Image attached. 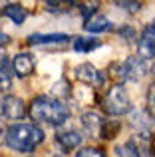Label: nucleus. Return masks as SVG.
Instances as JSON below:
<instances>
[{
  "mask_svg": "<svg viewBox=\"0 0 155 157\" xmlns=\"http://www.w3.org/2000/svg\"><path fill=\"white\" fill-rule=\"evenodd\" d=\"M104 123H105V117L101 113H97V111H84V113H81V125H84V129L88 131L89 135H93V137H100L101 135Z\"/></svg>",
  "mask_w": 155,
  "mask_h": 157,
  "instance_id": "12",
  "label": "nucleus"
},
{
  "mask_svg": "<svg viewBox=\"0 0 155 157\" xmlns=\"http://www.w3.org/2000/svg\"><path fill=\"white\" fill-rule=\"evenodd\" d=\"M141 139H145L143 133H137L135 137H129L125 143L117 145L115 147L117 157H147V151L141 145Z\"/></svg>",
  "mask_w": 155,
  "mask_h": 157,
  "instance_id": "8",
  "label": "nucleus"
},
{
  "mask_svg": "<svg viewBox=\"0 0 155 157\" xmlns=\"http://www.w3.org/2000/svg\"><path fill=\"white\" fill-rule=\"evenodd\" d=\"M149 72H151L153 76H155V64H151V66H149Z\"/></svg>",
  "mask_w": 155,
  "mask_h": 157,
  "instance_id": "25",
  "label": "nucleus"
},
{
  "mask_svg": "<svg viewBox=\"0 0 155 157\" xmlns=\"http://www.w3.org/2000/svg\"><path fill=\"white\" fill-rule=\"evenodd\" d=\"M119 121L117 119H113V117H105V123H104V127H101V135L100 137L101 139H113L117 133H119Z\"/></svg>",
  "mask_w": 155,
  "mask_h": 157,
  "instance_id": "17",
  "label": "nucleus"
},
{
  "mask_svg": "<svg viewBox=\"0 0 155 157\" xmlns=\"http://www.w3.org/2000/svg\"><path fill=\"white\" fill-rule=\"evenodd\" d=\"M76 157H108V155L100 147H81L76 151Z\"/></svg>",
  "mask_w": 155,
  "mask_h": 157,
  "instance_id": "19",
  "label": "nucleus"
},
{
  "mask_svg": "<svg viewBox=\"0 0 155 157\" xmlns=\"http://www.w3.org/2000/svg\"><path fill=\"white\" fill-rule=\"evenodd\" d=\"M137 56L143 60L155 58V24H147L137 38Z\"/></svg>",
  "mask_w": 155,
  "mask_h": 157,
  "instance_id": "6",
  "label": "nucleus"
},
{
  "mask_svg": "<svg viewBox=\"0 0 155 157\" xmlns=\"http://www.w3.org/2000/svg\"><path fill=\"white\" fill-rule=\"evenodd\" d=\"M12 74H14V68H12L10 58L4 52H0V92H6L12 86Z\"/></svg>",
  "mask_w": 155,
  "mask_h": 157,
  "instance_id": "14",
  "label": "nucleus"
},
{
  "mask_svg": "<svg viewBox=\"0 0 155 157\" xmlns=\"http://www.w3.org/2000/svg\"><path fill=\"white\" fill-rule=\"evenodd\" d=\"M54 143L58 145L60 151L68 153V151L78 149L81 145V133L76 129H60L54 133Z\"/></svg>",
  "mask_w": 155,
  "mask_h": 157,
  "instance_id": "7",
  "label": "nucleus"
},
{
  "mask_svg": "<svg viewBox=\"0 0 155 157\" xmlns=\"http://www.w3.org/2000/svg\"><path fill=\"white\" fill-rule=\"evenodd\" d=\"M54 157H62V155H54Z\"/></svg>",
  "mask_w": 155,
  "mask_h": 157,
  "instance_id": "27",
  "label": "nucleus"
},
{
  "mask_svg": "<svg viewBox=\"0 0 155 157\" xmlns=\"http://www.w3.org/2000/svg\"><path fill=\"white\" fill-rule=\"evenodd\" d=\"M78 8H80V14L84 16V20H85V22H89L92 16L97 12L100 4H97V2H88V4H78Z\"/></svg>",
  "mask_w": 155,
  "mask_h": 157,
  "instance_id": "18",
  "label": "nucleus"
},
{
  "mask_svg": "<svg viewBox=\"0 0 155 157\" xmlns=\"http://www.w3.org/2000/svg\"><path fill=\"white\" fill-rule=\"evenodd\" d=\"M70 36L64 32H50V34H30L28 36V44L30 46H48V44H68Z\"/></svg>",
  "mask_w": 155,
  "mask_h": 157,
  "instance_id": "11",
  "label": "nucleus"
},
{
  "mask_svg": "<svg viewBox=\"0 0 155 157\" xmlns=\"http://www.w3.org/2000/svg\"><path fill=\"white\" fill-rule=\"evenodd\" d=\"M0 98H2V94H0Z\"/></svg>",
  "mask_w": 155,
  "mask_h": 157,
  "instance_id": "28",
  "label": "nucleus"
},
{
  "mask_svg": "<svg viewBox=\"0 0 155 157\" xmlns=\"http://www.w3.org/2000/svg\"><path fill=\"white\" fill-rule=\"evenodd\" d=\"M149 72L147 64L143 58L139 56H129L127 60H123L121 64L112 66V76L115 78V84H123V82H139L145 74Z\"/></svg>",
  "mask_w": 155,
  "mask_h": 157,
  "instance_id": "4",
  "label": "nucleus"
},
{
  "mask_svg": "<svg viewBox=\"0 0 155 157\" xmlns=\"http://www.w3.org/2000/svg\"><path fill=\"white\" fill-rule=\"evenodd\" d=\"M84 30L89 32V34H100V32L113 30V24L105 16H97V18H92L89 22H84Z\"/></svg>",
  "mask_w": 155,
  "mask_h": 157,
  "instance_id": "15",
  "label": "nucleus"
},
{
  "mask_svg": "<svg viewBox=\"0 0 155 157\" xmlns=\"http://www.w3.org/2000/svg\"><path fill=\"white\" fill-rule=\"evenodd\" d=\"M151 151L155 153V137H153V141H151Z\"/></svg>",
  "mask_w": 155,
  "mask_h": 157,
  "instance_id": "26",
  "label": "nucleus"
},
{
  "mask_svg": "<svg viewBox=\"0 0 155 157\" xmlns=\"http://www.w3.org/2000/svg\"><path fill=\"white\" fill-rule=\"evenodd\" d=\"M117 8H121V10L125 12H131V14H135V12L141 10V2H127V0H117V2H113Z\"/></svg>",
  "mask_w": 155,
  "mask_h": 157,
  "instance_id": "20",
  "label": "nucleus"
},
{
  "mask_svg": "<svg viewBox=\"0 0 155 157\" xmlns=\"http://www.w3.org/2000/svg\"><path fill=\"white\" fill-rule=\"evenodd\" d=\"M28 113L36 123H46L52 127H60L70 119V107L58 98L50 96H38L30 101Z\"/></svg>",
  "mask_w": 155,
  "mask_h": 157,
  "instance_id": "1",
  "label": "nucleus"
},
{
  "mask_svg": "<svg viewBox=\"0 0 155 157\" xmlns=\"http://www.w3.org/2000/svg\"><path fill=\"white\" fill-rule=\"evenodd\" d=\"M76 80H80L81 84H104V74H100V70H96V66L89 64V62H84V64L76 66L74 70Z\"/></svg>",
  "mask_w": 155,
  "mask_h": 157,
  "instance_id": "9",
  "label": "nucleus"
},
{
  "mask_svg": "<svg viewBox=\"0 0 155 157\" xmlns=\"http://www.w3.org/2000/svg\"><path fill=\"white\" fill-rule=\"evenodd\" d=\"M8 42H10V36L4 34V32L0 30V46H4V44H8Z\"/></svg>",
  "mask_w": 155,
  "mask_h": 157,
  "instance_id": "24",
  "label": "nucleus"
},
{
  "mask_svg": "<svg viewBox=\"0 0 155 157\" xmlns=\"http://www.w3.org/2000/svg\"><path fill=\"white\" fill-rule=\"evenodd\" d=\"M100 46V40L96 38H81V36H74L72 40V50L78 52V54H89L92 50Z\"/></svg>",
  "mask_w": 155,
  "mask_h": 157,
  "instance_id": "16",
  "label": "nucleus"
},
{
  "mask_svg": "<svg viewBox=\"0 0 155 157\" xmlns=\"http://www.w3.org/2000/svg\"><path fill=\"white\" fill-rule=\"evenodd\" d=\"M12 68L18 78H26L36 70V60L30 52H18L12 60Z\"/></svg>",
  "mask_w": 155,
  "mask_h": 157,
  "instance_id": "10",
  "label": "nucleus"
},
{
  "mask_svg": "<svg viewBox=\"0 0 155 157\" xmlns=\"http://www.w3.org/2000/svg\"><path fill=\"white\" fill-rule=\"evenodd\" d=\"M147 111L151 117H155V82L147 90Z\"/></svg>",
  "mask_w": 155,
  "mask_h": 157,
  "instance_id": "21",
  "label": "nucleus"
},
{
  "mask_svg": "<svg viewBox=\"0 0 155 157\" xmlns=\"http://www.w3.org/2000/svg\"><path fill=\"white\" fill-rule=\"evenodd\" d=\"M117 34H119L121 38H125L127 42H131V40H135V30H133L131 26H121L119 30H117Z\"/></svg>",
  "mask_w": 155,
  "mask_h": 157,
  "instance_id": "22",
  "label": "nucleus"
},
{
  "mask_svg": "<svg viewBox=\"0 0 155 157\" xmlns=\"http://www.w3.org/2000/svg\"><path fill=\"white\" fill-rule=\"evenodd\" d=\"M0 14H2L4 18H8L10 22H14V24H18V26H20V24H24L28 12H26V8H24L22 4H18V2H8V4H4V6H2Z\"/></svg>",
  "mask_w": 155,
  "mask_h": 157,
  "instance_id": "13",
  "label": "nucleus"
},
{
  "mask_svg": "<svg viewBox=\"0 0 155 157\" xmlns=\"http://www.w3.org/2000/svg\"><path fill=\"white\" fill-rule=\"evenodd\" d=\"M24 113H26V105H24V101L20 98L2 94V98H0V117L22 119Z\"/></svg>",
  "mask_w": 155,
  "mask_h": 157,
  "instance_id": "5",
  "label": "nucleus"
},
{
  "mask_svg": "<svg viewBox=\"0 0 155 157\" xmlns=\"http://www.w3.org/2000/svg\"><path fill=\"white\" fill-rule=\"evenodd\" d=\"M104 111L112 117H119L131 111V100H129L127 90L123 88V84H113L108 88L104 100H101Z\"/></svg>",
  "mask_w": 155,
  "mask_h": 157,
  "instance_id": "3",
  "label": "nucleus"
},
{
  "mask_svg": "<svg viewBox=\"0 0 155 157\" xmlns=\"http://www.w3.org/2000/svg\"><path fill=\"white\" fill-rule=\"evenodd\" d=\"M6 133H8V127H4V123L0 121V143H6Z\"/></svg>",
  "mask_w": 155,
  "mask_h": 157,
  "instance_id": "23",
  "label": "nucleus"
},
{
  "mask_svg": "<svg viewBox=\"0 0 155 157\" xmlns=\"http://www.w3.org/2000/svg\"><path fill=\"white\" fill-rule=\"evenodd\" d=\"M44 141V131L36 123H12L6 133V145L18 153H30Z\"/></svg>",
  "mask_w": 155,
  "mask_h": 157,
  "instance_id": "2",
  "label": "nucleus"
}]
</instances>
